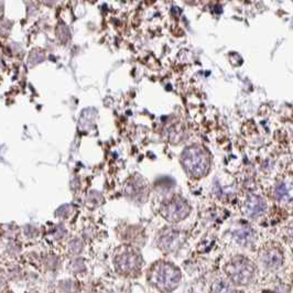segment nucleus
<instances>
[{"instance_id":"obj_1","label":"nucleus","mask_w":293,"mask_h":293,"mask_svg":"<svg viewBox=\"0 0 293 293\" xmlns=\"http://www.w3.org/2000/svg\"><path fill=\"white\" fill-rule=\"evenodd\" d=\"M181 162L185 171L193 178H203L210 171V155L200 146H191L183 151Z\"/></svg>"},{"instance_id":"obj_2","label":"nucleus","mask_w":293,"mask_h":293,"mask_svg":"<svg viewBox=\"0 0 293 293\" xmlns=\"http://www.w3.org/2000/svg\"><path fill=\"white\" fill-rule=\"evenodd\" d=\"M149 280L158 290L171 292L177 289L181 281V272L174 264L170 262H158L151 268Z\"/></svg>"},{"instance_id":"obj_3","label":"nucleus","mask_w":293,"mask_h":293,"mask_svg":"<svg viewBox=\"0 0 293 293\" xmlns=\"http://www.w3.org/2000/svg\"><path fill=\"white\" fill-rule=\"evenodd\" d=\"M226 273L234 285L247 286L256 277L257 268L246 257H235L226 266Z\"/></svg>"},{"instance_id":"obj_4","label":"nucleus","mask_w":293,"mask_h":293,"mask_svg":"<svg viewBox=\"0 0 293 293\" xmlns=\"http://www.w3.org/2000/svg\"><path fill=\"white\" fill-rule=\"evenodd\" d=\"M190 213L188 203L180 195H174L165 201L161 206V214L165 220L172 223H179L185 220Z\"/></svg>"},{"instance_id":"obj_5","label":"nucleus","mask_w":293,"mask_h":293,"mask_svg":"<svg viewBox=\"0 0 293 293\" xmlns=\"http://www.w3.org/2000/svg\"><path fill=\"white\" fill-rule=\"evenodd\" d=\"M186 239L185 233L177 229H165L158 239L159 247L165 253L177 252Z\"/></svg>"},{"instance_id":"obj_6","label":"nucleus","mask_w":293,"mask_h":293,"mask_svg":"<svg viewBox=\"0 0 293 293\" xmlns=\"http://www.w3.org/2000/svg\"><path fill=\"white\" fill-rule=\"evenodd\" d=\"M141 257L135 250L127 249L116 257V267L122 273H135L141 268Z\"/></svg>"},{"instance_id":"obj_7","label":"nucleus","mask_w":293,"mask_h":293,"mask_svg":"<svg viewBox=\"0 0 293 293\" xmlns=\"http://www.w3.org/2000/svg\"><path fill=\"white\" fill-rule=\"evenodd\" d=\"M260 259L263 266L269 269V270H277V269L280 268L283 264L285 256H283L281 249L276 247H269L262 250Z\"/></svg>"},{"instance_id":"obj_8","label":"nucleus","mask_w":293,"mask_h":293,"mask_svg":"<svg viewBox=\"0 0 293 293\" xmlns=\"http://www.w3.org/2000/svg\"><path fill=\"white\" fill-rule=\"evenodd\" d=\"M245 213L249 217L256 219V217L262 215L267 210V203L261 196L250 194L246 197L244 203Z\"/></svg>"},{"instance_id":"obj_9","label":"nucleus","mask_w":293,"mask_h":293,"mask_svg":"<svg viewBox=\"0 0 293 293\" xmlns=\"http://www.w3.org/2000/svg\"><path fill=\"white\" fill-rule=\"evenodd\" d=\"M275 197L279 202L290 203L293 201V183L289 181L279 182L275 187Z\"/></svg>"},{"instance_id":"obj_10","label":"nucleus","mask_w":293,"mask_h":293,"mask_svg":"<svg viewBox=\"0 0 293 293\" xmlns=\"http://www.w3.org/2000/svg\"><path fill=\"white\" fill-rule=\"evenodd\" d=\"M233 235L236 242L242 246L252 245L255 242V238H256L255 230L249 226H242L239 229H236Z\"/></svg>"},{"instance_id":"obj_11","label":"nucleus","mask_w":293,"mask_h":293,"mask_svg":"<svg viewBox=\"0 0 293 293\" xmlns=\"http://www.w3.org/2000/svg\"><path fill=\"white\" fill-rule=\"evenodd\" d=\"M126 191L128 196L136 198V200H140V198L146 195V184H145V182L141 181V180L140 181L137 180V181L131 182L127 185Z\"/></svg>"},{"instance_id":"obj_12","label":"nucleus","mask_w":293,"mask_h":293,"mask_svg":"<svg viewBox=\"0 0 293 293\" xmlns=\"http://www.w3.org/2000/svg\"><path fill=\"white\" fill-rule=\"evenodd\" d=\"M187 1H190V2H197V1H200V0H187Z\"/></svg>"}]
</instances>
